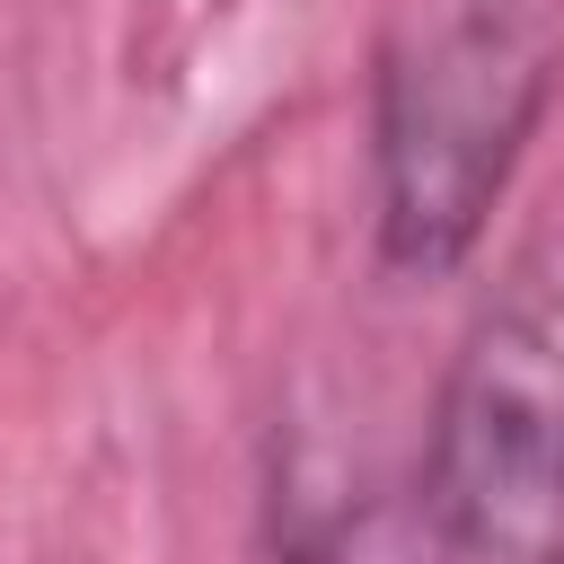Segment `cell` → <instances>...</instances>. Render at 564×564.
<instances>
[{
  "instance_id": "6da1fadb",
  "label": "cell",
  "mask_w": 564,
  "mask_h": 564,
  "mask_svg": "<svg viewBox=\"0 0 564 564\" xmlns=\"http://www.w3.org/2000/svg\"><path fill=\"white\" fill-rule=\"evenodd\" d=\"M564 70V0H388L370 79L379 247L397 273H449L485 238Z\"/></svg>"
},
{
  "instance_id": "7a4b0ae2",
  "label": "cell",
  "mask_w": 564,
  "mask_h": 564,
  "mask_svg": "<svg viewBox=\"0 0 564 564\" xmlns=\"http://www.w3.org/2000/svg\"><path fill=\"white\" fill-rule=\"evenodd\" d=\"M423 502L458 564H564V264H529L467 326Z\"/></svg>"
}]
</instances>
